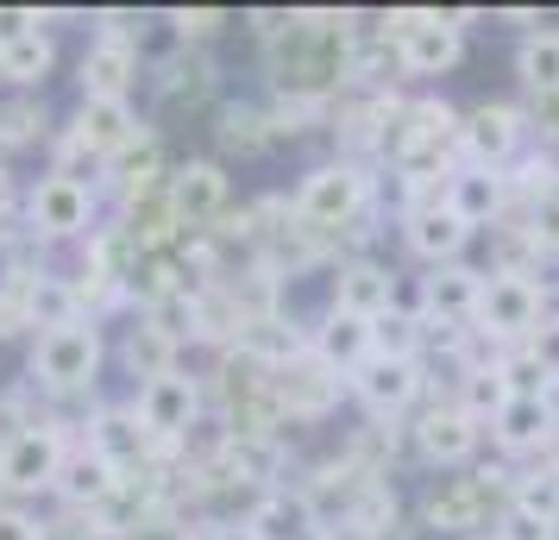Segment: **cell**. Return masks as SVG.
I'll return each instance as SVG.
<instances>
[{"instance_id":"obj_1","label":"cell","mask_w":559,"mask_h":540,"mask_svg":"<svg viewBox=\"0 0 559 540\" xmlns=\"http://www.w3.org/2000/svg\"><path fill=\"white\" fill-rule=\"evenodd\" d=\"M365 214H371V170H365L358 157L314 164V170L296 182V202H289V220L308 227L314 239H340V232H353Z\"/></svg>"},{"instance_id":"obj_2","label":"cell","mask_w":559,"mask_h":540,"mask_svg":"<svg viewBox=\"0 0 559 540\" xmlns=\"http://www.w3.org/2000/svg\"><path fill=\"white\" fill-rule=\"evenodd\" d=\"M102 364H107L102 321H76V327H57V334L32 339V384L45 389L51 403L88 396L102 384Z\"/></svg>"},{"instance_id":"obj_3","label":"cell","mask_w":559,"mask_h":540,"mask_svg":"<svg viewBox=\"0 0 559 540\" xmlns=\"http://www.w3.org/2000/svg\"><path fill=\"white\" fill-rule=\"evenodd\" d=\"M540 321H547V284L509 277V271H484L478 321H472L484 346H522Z\"/></svg>"},{"instance_id":"obj_4","label":"cell","mask_w":559,"mask_h":540,"mask_svg":"<svg viewBox=\"0 0 559 540\" xmlns=\"http://www.w3.org/2000/svg\"><path fill=\"white\" fill-rule=\"evenodd\" d=\"M95 207H102L95 182H76V177L45 170V177L26 189V232L32 239H45V245L88 239V232H95Z\"/></svg>"},{"instance_id":"obj_5","label":"cell","mask_w":559,"mask_h":540,"mask_svg":"<svg viewBox=\"0 0 559 540\" xmlns=\"http://www.w3.org/2000/svg\"><path fill=\"white\" fill-rule=\"evenodd\" d=\"M70 446H76V434H70L57 415L38 421V428H20V434L0 446V484H7V496L20 503V496L57 490V471H63V459H70Z\"/></svg>"},{"instance_id":"obj_6","label":"cell","mask_w":559,"mask_h":540,"mask_svg":"<svg viewBox=\"0 0 559 540\" xmlns=\"http://www.w3.org/2000/svg\"><path fill=\"white\" fill-rule=\"evenodd\" d=\"M528 145V113L509 101H478L459 113V157L478 170H509Z\"/></svg>"},{"instance_id":"obj_7","label":"cell","mask_w":559,"mask_h":540,"mask_svg":"<svg viewBox=\"0 0 559 540\" xmlns=\"http://www.w3.org/2000/svg\"><path fill=\"white\" fill-rule=\"evenodd\" d=\"M202 403H207V389L189 371L152 377V384H139V396H132V409H139V421H145V434L157 446H189L195 421H202Z\"/></svg>"},{"instance_id":"obj_8","label":"cell","mask_w":559,"mask_h":540,"mask_svg":"<svg viewBox=\"0 0 559 540\" xmlns=\"http://www.w3.org/2000/svg\"><path fill=\"white\" fill-rule=\"evenodd\" d=\"M164 195H170V214L182 220V232H221L227 202H233L227 164H214V157H189V164L170 170Z\"/></svg>"},{"instance_id":"obj_9","label":"cell","mask_w":559,"mask_h":540,"mask_svg":"<svg viewBox=\"0 0 559 540\" xmlns=\"http://www.w3.org/2000/svg\"><path fill=\"white\" fill-rule=\"evenodd\" d=\"M346 389L358 396V409L371 415V421H403V415L421 403L428 371H421V359H378V352H371V359L346 377Z\"/></svg>"},{"instance_id":"obj_10","label":"cell","mask_w":559,"mask_h":540,"mask_svg":"<svg viewBox=\"0 0 559 540\" xmlns=\"http://www.w3.org/2000/svg\"><path fill=\"white\" fill-rule=\"evenodd\" d=\"M340 389H346V377L333 364H321L308 346L271 371V396H277L283 421H328L340 409Z\"/></svg>"},{"instance_id":"obj_11","label":"cell","mask_w":559,"mask_h":540,"mask_svg":"<svg viewBox=\"0 0 559 540\" xmlns=\"http://www.w3.org/2000/svg\"><path fill=\"white\" fill-rule=\"evenodd\" d=\"M408 440H415V453H421L428 465H440V471H459V465L478 459L484 428H478L465 409H459L453 396H447V403L415 409V421H408Z\"/></svg>"},{"instance_id":"obj_12","label":"cell","mask_w":559,"mask_h":540,"mask_svg":"<svg viewBox=\"0 0 559 540\" xmlns=\"http://www.w3.org/2000/svg\"><path fill=\"white\" fill-rule=\"evenodd\" d=\"M82 101H132L139 88V38L132 32H95L76 63Z\"/></svg>"},{"instance_id":"obj_13","label":"cell","mask_w":559,"mask_h":540,"mask_svg":"<svg viewBox=\"0 0 559 540\" xmlns=\"http://www.w3.org/2000/svg\"><path fill=\"white\" fill-rule=\"evenodd\" d=\"M246 528L258 540H328V515L314 509V496L302 484H277L246 509Z\"/></svg>"},{"instance_id":"obj_14","label":"cell","mask_w":559,"mask_h":540,"mask_svg":"<svg viewBox=\"0 0 559 540\" xmlns=\"http://www.w3.org/2000/svg\"><path fill=\"white\" fill-rule=\"evenodd\" d=\"M403 245L421 257L428 271H440V264H459V257H465L472 227H465L453 207H447V195H440V202H421V207L403 214Z\"/></svg>"},{"instance_id":"obj_15","label":"cell","mask_w":559,"mask_h":540,"mask_svg":"<svg viewBox=\"0 0 559 540\" xmlns=\"http://www.w3.org/2000/svg\"><path fill=\"white\" fill-rule=\"evenodd\" d=\"M478 296H484V271L478 264H440L421 277V296H415V314L421 321H453V327H472L478 321Z\"/></svg>"},{"instance_id":"obj_16","label":"cell","mask_w":559,"mask_h":540,"mask_svg":"<svg viewBox=\"0 0 559 540\" xmlns=\"http://www.w3.org/2000/svg\"><path fill=\"white\" fill-rule=\"evenodd\" d=\"M333 309L358 314V321H378V314L396 309V271L378 264L371 252L340 257V277H333Z\"/></svg>"},{"instance_id":"obj_17","label":"cell","mask_w":559,"mask_h":540,"mask_svg":"<svg viewBox=\"0 0 559 540\" xmlns=\"http://www.w3.org/2000/svg\"><path fill=\"white\" fill-rule=\"evenodd\" d=\"M559 428V403L554 396H509V409L484 428V434L497 440V453L503 459H540V446L554 440Z\"/></svg>"},{"instance_id":"obj_18","label":"cell","mask_w":559,"mask_h":540,"mask_svg":"<svg viewBox=\"0 0 559 540\" xmlns=\"http://www.w3.org/2000/svg\"><path fill=\"white\" fill-rule=\"evenodd\" d=\"M70 132H76L82 152L107 170V164H114V157L145 132V120H139V107H132V101H82L76 120H70Z\"/></svg>"},{"instance_id":"obj_19","label":"cell","mask_w":559,"mask_h":540,"mask_svg":"<svg viewBox=\"0 0 559 540\" xmlns=\"http://www.w3.org/2000/svg\"><path fill=\"white\" fill-rule=\"evenodd\" d=\"M447 207H453L459 220H465V227L472 232H490L497 227V220H503L509 207V177L503 170H478V164H459L453 170V182H447Z\"/></svg>"},{"instance_id":"obj_20","label":"cell","mask_w":559,"mask_h":540,"mask_svg":"<svg viewBox=\"0 0 559 540\" xmlns=\"http://www.w3.org/2000/svg\"><path fill=\"white\" fill-rule=\"evenodd\" d=\"M57 496H63V509H102V503H114L120 496V465H107L88 440H76L70 446V459H63V471H57Z\"/></svg>"},{"instance_id":"obj_21","label":"cell","mask_w":559,"mask_h":540,"mask_svg":"<svg viewBox=\"0 0 559 540\" xmlns=\"http://www.w3.org/2000/svg\"><path fill=\"white\" fill-rule=\"evenodd\" d=\"M177 352H182V346L164 334V327H157L152 314H132L127 334H120V364H127L132 384H152V377H170V371H182Z\"/></svg>"},{"instance_id":"obj_22","label":"cell","mask_w":559,"mask_h":540,"mask_svg":"<svg viewBox=\"0 0 559 540\" xmlns=\"http://www.w3.org/2000/svg\"><path fill=\"white\" fill-rule=\"evenodd\" d=\"M308 352H314L321 364H333L340 377H353L358 364L371 359V321H358V314L328 309V314H321V327L308 334Z\"/></svg>"},{"instance_id":"obj_23","label":"cell","mask_w":559,"mask_h":540,"mask_svg":"<svg viewBox=\"0 0 559 540\" xmlns=\"http://www.w3.org/2000/svg\"><path fill=\"white\" fill-rule=\"evenodd\" d=\"M107 177H114V189H120V202L139 207L145 195H157L164 182H170V170H164V145H157V132L145 127L139 139H132L127 152L107 164Z\"/></svg>"},{"instance_id":"obj_24","label":"cell","mask_w":559,"mask_h":540,"mask_svg":"<svg viewBox=\"0 0 559 540\" xmlns=\"http://www.w3.org/2000/svg\"><path fill=\"white\" fill-rule=\"evenodd\" d=\"M340 528H346L353 540H390V535H403V503H396V484H390V478L365 484L353 496V509L340 515Z\"/></svg>"},{"instance_id":"obj_25","label":"cell","mask_w":559,"mask_h":540,"mask_svg":"<svg viewBox=\"0 0 559 540\" xmlns=\"http://www.w3.org/2000/svg\"><path fill=\"white\" fill-rule=\"evenodd\" d=\"M26 321L38 334H57V327H76L88 314H82V296L63 271H38V284L26 289Z\"/></svg>"},{"instance_id":"obj_26","label":"cell","mask_w":559,"mask_h":540,"mask_svg":"<svg viewBox=\"0 0 559 540\" xmlns=\"http://www.w3.org/2000/svg\"><path fill=\"white\" fill-rule=\"evenodd\" d=\"M515 76L534 101L559 95V26H528L522 45H515Z\"/></svg>"},{"instance_id":"obj_27","label":"cell","mask_w":559,"mask_h":540,"mask_svg":"<svg viewBox=\"0 0 559 540\" xmlns=\"http://www.w3.org/2000/svg\"><path fill=\"white\" fill-rule=\"evenodd\" d=\"M509 396H515V389L503 384V371H497L490 359L465 364V371H459V384H453V403H459L465 415H472L478 428H490V421H497V415L509 409Z\"/></svg>"},{"instance_id":"obj_28","label":"cell","mask_w":559,"mask_h":540,"mask_svg":"<svg viewBox=\"0 0 559 540\" xmlns=\"http://www.w3.org/2000/svg\"><path fill=\"white\" fill-rule=\"evenodd\" d=\"M371 352H378V359H421V352H428V321L396 302L390 314L371 321Z\"/></svg>"},{"instance_id":"obj_29","label":"cell","mask_w":559,"mask_h":540,"mask_svg":"<svg viewBox=\"0 0 559 540\" xmlns=\"http://www.w3.org/2000/svg\"><path fill=\"white\" fill-rule=\"evenodd\" d=\"M51 70H57V38L51 32H32V38H20V45L0 51V82H13V88H45Z\"/></svg>"},{"instance_id":"obj_30","label":"cell","mask_w":559,"mask_h":540,"mask_svg":"<svg viewBox=\"0 0 559 540\" xmlns=\"http://www.w3.org/2000/svg\"><path fill=\"white\" fill-rule=\"evenodd\" d=\"M509 509L534 515V521H547V528L559 535V471H547V465L515 471V484H509Z\"/></svg>"},{"instance_id":"obj_31","label":"cell","mask_w":559,"mask_h":540,"mask_svg":"<svg viewBox=\"0 0 559 540\" xmlns=\"http://www.w3.org/2000/svg\"><path fill=\"white\" fill-rule=\"evenodd\" d=\"M214 132H221V145H227V152H264V145H277L271 107H227Z\"/></svg>"},{"instance_id":"obj_32","label":"cell","mask_w":559,"mask_h":540,"mask_svg":"<svg viewBox=\"0 0 559 540\" xmlns=\"http://www.w3.org/2000/svg\"><path fill=\"white\" fill-rule=\"evenodd\" d=\"M207 88H214V70H207L195 51L170 57V63L157 70V95H164V101H177V107H182V101H202Z\"/></svg>"},{"instance_id":"obj_33","label":"cell","mask_w":559,"mask_h":540,"mask_svg":"<svg viewBox=\"0 0 559 540\" xmlns=\"http://www.w3.org/2000/svg\"><path fill=\"white\" fill-rule=\"evenodd\" d=\"M522 232L534 239V252L540 257H559V182L522 207Z\"/></svg>"},{"instance_id":"obj_34","label":"cell","mask_w":559,"mask_h":540,"mask_svg":"<svg viewBox=\"0 0 559 540\" xmlns=\"http://www.w3.org/2000/svg\"><path fill=\"white\" fill-rule=\"evenodd\" d=\"M45 139V101H0V145H32Z\"/></svg>"},{"instance_id":"obj_35","label":"cell","mask_w":559,"mask_h":540,"mask_svg":"<svg viewBox=\"0 0 559 540\" xmlns=\"http://www.w3.org/2000/svg\"><path fill=\"white\" fill-rule=\"evenodd\" d=\"M170 26H177L182 45H207V38H221L227 13L221 7H182V13H170Z\"/></svg>"},{"instance_id":"obj_36","label":"cell","mask_w":559,"mask_h":540,"mask_svg":"<svg viewBox=\"0 0 559 540\" xmlns=\"http://www.w3.org/2000/svg\"><path fill=\"white\" fill-rule=\"evenodd\" d=\"M38 540H102V535H95V515L88 509H57L38 521Z\"/></svg>"},{"instance_id":"obj_37","label":"cell","mask_w":559,"mask_h":540,"mask_svg":"<svg viewBox=\"0 0 559 540\" xmlns=\"http://www.w3.org/2000/svg\"><path fill=\"white\" fill-rule=\"evenodd\" d=\"M32 32H51L38 7H0V51H7V45H20V38H32Z\"/></svg>"},{"instance_id":"obj_38","label":"cell","mask_w":559,"mask_h":540,"mask_svg":"<svg viewBox=\"0 0 559 540\" xmlns=\"http://www.w3.org/2000/svg\"><path fill=\"white\" fill-rule=\"evenodd\" d=\"M0 540H38V515L20 503H0Z\"/></svg>"},{"instance_id":"obj_39","label":"cell","mask_w":559,"mask_h":540,"mask_svg":"<svg viewBox=\"0 0 559 540\" xmlns=\"http://www.w3.org/2000/svg\"><path fill=\"white\" fill-rule=\"evenodd\" d=\"M32 321H26V302L20 296H0V339H13V334H26Z\"/></svg>"},{"instance_id":"obj_40","label":"cell","mask_w":559,"mask_h":540,"mask_svg":"<svg viewBox=\"0 0 559 540\" xmlns=\"http://www.w3.org/2000/svg\"><path fill=\"white\" fill-rule=\"evenodd\" d=\"M13 207H26V202H20V189H13V177L0 170V232L13 227Z\"/></svg>"},{"instance_id":"obj_41","label":"cell","mask_w":559,"mask_h":540,"mask_svg":"<svg viewBox=\"0 0 559 540\" xmlns=\"http://www.w3.org/2000/svg\"><path fill=\"white\" fill-rule=\"evenodd\" d=\"M202 540H258L246 521H214V528H202Z\"/></svg>"},{"instance_id":"obj_42","label":"cell","mask_w":559,"mask_h":540,"mask_svg":"<svg viewBox=\"0 0 559 540\" xmlns=\"http://www.w3.org/2000/svg\"><path fill=\"white\" fill-rule=\"evenodd\" d=\"M0 503H13V496H7V484H0Z\"/></svg>"}]
</instances>
